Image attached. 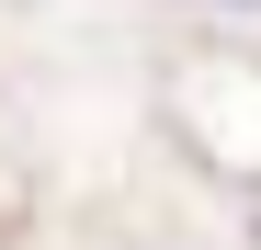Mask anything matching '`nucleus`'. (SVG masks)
Here are the masks:
<instances>
[{"mask_svg":"<svg viewBox=\"0 0 261 250\" xmlns=\"http://www.w3.org/2000/svg\"><path fill=\"white\" fill-rule=\"evenodd\" d=\"M227 12H250V0H227Z\"/></svg>","mask_w":261,"mask_h":250,"instance_id":"1","label":"nucleus"}]
</instances>
